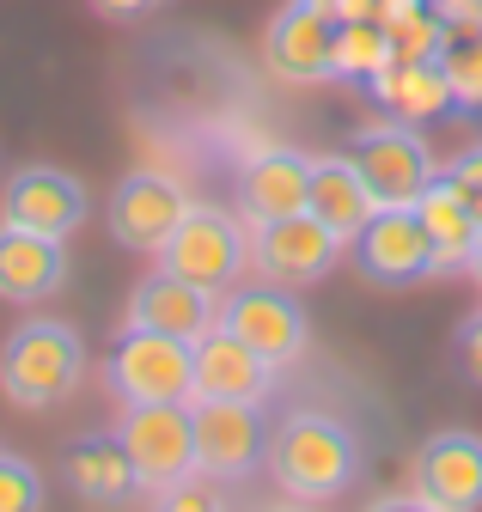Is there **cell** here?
<instances>
[{"label":"cell","mask_w":482,"mask_h":512,"mask_svg":"<svg viewBox=\"0 0 482 512\" xmlns=\"http://www.w3.org/2000/svg\"><path fill=\"white\" fill-rule=\"evenodd\" d=\"M275 372L251 342H238L232 330H208L196 342V384L190 397H220V403H269L275 397Z\"/></svg>","instance_id":"e0dca14e"},{"label":"cell","mask_w":482,"mask_h":512,"mask_svg":"<svg viewBox=\"0 0 482 512\" xmlns=\"http://www.w3.org/2000/svg\"><path fill=\"white\" fill-rule=\"evenodd\" d=\"M43 506V476L25 458L0 452V512H37Z\"/></svg>","instance_id":"484cf974"},{"label":"cell","mask_w":482,"mask_h":512,"mask_svg":"<svg viewBox=\"0 0 482 512\" xmlns=\"http://www.w3.org/2000/svg\"><path fill=\"white\" fill-rule=\"evenodd\" d=\"M62 476L92 506H116V500L141 494V476H135V464H129V452H123L116 433H80L62 452Z\"/></svg>","instance_id":"ffe728a7"},{"label":"cell","mask_w":482,"mask_h":512,"mask_svg":"<svg viewBox=\"0 0 482 512\" xmlns=\"http://www.w3.org/2000/svg\"><path fill=\"white\" fill-rule=\"evenodd\" d=\"M336 13L324 0H287L263 31V61L287 86H318L336 80Z\"/></svg>","instance_id":"9c48e42d"},{"label":"cell","mask_w":482,"mask_h":512,"mask_svg":"<svg viewBox=\"0 0 482 512\" xmlns=\"http://www.w3.org/2000/svg\"><path fill=\"white\" fill-rule=\"evenodd\" d=\"M123 324L129 330H159V336H184V342H202L214 324H220V293L171 275V269H153L135 281L129 305H123Z\"/></svg>","instance_id":"4fadbf2b"},{"label":"cell","mask_w":482,"mask_h":512,"mask_svg":"<svg viewBox=\"0 0 482 512\" xmlns=\"http://www.w3.org/2000/svg\"><path fill=\"white\" fill-rule=\"evenodd\" d=\"M391 68V31L373 19L336 25V80H379Z\"/></svg>","instance_id":"603a6c76"},{"label":"cell","mask_w":482,"mask_h":512,"mask_svg":"<svg viewBox=\"0 0 482 512\" xmlns=\"http://www.w3.org/2000/svg\"><path fill=\"white\" fill-rule=\"evenodd\" d=\"M342 250H348V244H342L312 208L281 214V220H269V226L251 232V263H257L269 281H281V287H312V281H324V275L336 269Z\"/></svg>","instance_id":"8fae6325"},{"label":"cell","mask_w":482,"mask_h":512,"mask_svg":"<svg viewBox=\"0 0 482 512\" xmlns=\"http://www.w3.org/2000/svg\"><path fill=\"white\" fill-rule=\"evenodd\" d=\"M415 506L476 512L482 506V433L446 427L415 452Z\"/></svg>","instance_id":"5bb4252c"},{"label":"cell","mask_w":482,"mask_h":512,"mask_svg":"<svg viewBox=\"0 0 482 512\" xmlns=\"http://www.w3.org/2000/svg\"><path fill=\"white\" fill-rule=\"evenodd\" d=\"M373 92L391 104V116L403 122H428L452 104V86L440 74V61H391V68L373 80Z\"/></svg>","instance_id":"7402d4cb"},{"label":"cell","mask_w":482,"mask_h":512,"mask_svg":"<svg viewBox=\"0 0 482 512\" xmlns=\"http://www.w3.org/2000/svg\"><path fill=\"white\" fill-rule=\"evenodd\" d=\"M92 196L74 171H55V165H25L7 177V202H0V220L13 226H31V232H49V238H68L80 220H86Z\"/></svg>","instance_id":"9a60e30c"},{"label":"cell","mask_w":482,"mask_h":512,"mask_svg":"<svg viewBox=\"0 0 482 512\" xmlns=\"http://www.w3.org/2000/svg\"><path fill=\"white\" fill-rule=\"evenodd\" d=\"M312 196V159L293 147H263L238 165V220L269 226L281 214H299Z\"/></svg>","instance_id":"2e32d148"},{"label":"cell","mask_w":482,"mask_h":512,"mask_svg":"<svg viewBox=\"0 0 482 512\" xmlns=\"http://www.w3.org/2000/svg\"><path fill=\"white\" fill-rule=\"evenodd\" d=\"M415 214H421V226H428V238H434V250H440V269L470 263V244H476L482 220H476V208L458 196L446 177H434V183H428V196L415 202Z\"/></svg>","instance_id":"44dd1931"},{"label":"cell","mask_w":482,"mask_h":512,"mask_svg":"<svg viewBox=\"0 0 482 512\" xmlns=\"http://www.w3.org/2000/svg\"><path fill=\"white\" fill-rule=\"evenodd\" d=\"M220 330H232L238 342H251L269 366H293L312 342V324L299 299L281 281H257V287H226L220 293Z\"/></svg>","instance_id":"ba28073f"},{"label":"cell","mask_w":482,"mask_h":512,"mask_svg":"<svg viewBox=\"0 0 482 512\" xmlns=\"http://www.w3.org/2000/svg\"><path fill=\"white\" fill-rule=\"evenodd\" d=\"M62 281H68L62 238L0 220V299L7 305H43V299L62 293Z\"/></svg>","instance_id":"ac0fdd59"},{"label":"cell","mask_w":482,"mask_h":512,"mask_svg":"<svg viewBox=\"0 0 482 512\" xmlns=\"http://www.w3.org/2000/svg\"><path fill=\"white\" fill-rule=\"evenodd\" d=\"M470 269L482 275V232H476V244H470Z\"/></svg>","instance_id":"f546056e"},{"label":"cell","mask_w":482,"mask_h":512,"mask_svg":"<svg viewBox=\"0 0 482 512\" xmlns=\"http://www.w3.org/2000/svg\"><path fill=\"white\" fill-rule=\"evenodd\" d=\"M104 384H110V397L123 409H135V403H190L196 342L123 324V336H116V348L104 360Z\"/></svg>","instance_id":"3957f363"},{"label":"cell","mask_w":482,"mask_h":512,"mask_svg":"<svg viewBox=\"0 0 482 512\" xmlns=\"http://www.w3.org/2000/svg\"><path fill=\"white\" fill-rule=\"evenodd\" d=\"M153 7H159V0H92V13H104V19H141Z\"/></svg>","instance_id":"f1b7e54d"},{"label":"cell","mask_w":482,"mask_h":512,"mask_svg":"<svg viewBox=\"0 0 482 512\" xmlns=\"http://www.w3.org/2000/svg\"><path fill=\"white\" fill-rule=\"evenodd\" d=\"M306 208H312L342 244H354L360 226L379 214V196H373V183L360 177V165H354L348 153H324V159H312V196H306Z\"/></svg>","instance_id":"d6986e66"},{"label":"cell","mask_w":482,"mask_h":512,"mask_svg":"<svg viewBox=\"0 0 482 512\" xmlns=\"http://www.w3.org/2000/svg\"><path fill=\"white\" fill-rule=\"evenodd\" d=\"M348 159L360 165V177L373 183L379 208H415L421 196H428V183L440 177L421 122H403V116H391L379 128H360V135L348 141Z\"/></svg>","instance_id":"8992f818"},{"label":"cell","mask_w":482,"mask_h":512,"mask_svg":"<svg viewBox=\"0 0 482 512\" xmlns=\"http://www.w3.org/2000/svg\"><path fill=\"white\" fill-rule=\"evenodd\" d=\"M446 183L458 189V196L476 208V220H482V147H470L464 159H452V171H446Z\"/></svg>","instance_id":"4316f807"},{"label":"cell","mask_w":482,"mask_h":512,"mask_svg":"<svg viewBox=\"0 0 482 512\" xmlns=\"http://www.w3.org/2000/svg\"><path fill=\"white\" fill-rule=\"evenodd\" d=\"M391 31V61H440V49H446V13L434 7H415V13H403L397 25H385Z\"/></svg>","instance_id":"d4e9b609"},{"label":"cell","mask_w":482,"mask_h":512,"mask_svg":"<svg viewBox=\"0 0 482 512\" xmlns=\"http://www.w3.org/2000/svg\"><path fill=\"white\" fill-rule=\"evenodd\" d=\"M245 263H251V226L238 214H226V208H208V202H190L184 220H177V232L159 250V269L184 275V281H196L208 293H226Z\"/></svg>","instance_id":"277c9868"},{"label":"cell","mask_w":482,"mask_h":512,"mask_svg":"<svg viewBox=\"0 0 482 512\" xmlns=\"http://www.w3.org/2000/svg\"><path fill=\"white\" fill-rule=\"evenodd\" d=\"M354 263L373 287H415L440 269V250L415 208H379L354 238Z\"/></svg>","instance_id":"30bf717a"},{"label":"cell","mask_w":482,"mask_h":512,"mask_svg":"<svg viewBox=\"0 0 482 512\" xmlns=\"http://www.w3.org/2000/svg\"><path fill=\"white\" fill-rule=\"evenodd\" d=\"M440 74H446V86H452V104L482 110V25H470L464 37H446Z\"/></svg>","instance_id":"cb8c5ba5"},{"label":"cell","mask_w":482,"mask_h":512,"mask_svg":"<svg viewBox=\"0 0 482 512\" xmlns=\"http://www.w3.org/2000/svg\"><path fill=\"white\" fill-rule=\"evenodd\" d=\"M190 196H184V183L165 177V171H135L116 183V196H110V238L123 244V250H141V256H159L165 238L177 232V220H184Z\"/></svg>","instance_id":"7c38bea8"},{"label":"cell","mask_w":482,"mask_h":512,"mask_svg":"<svg viewBox=\"0 0 482 512\" xmlns=\"http://www.w3.org/2000/svg\"><path fill=\"white\" fill-rule=\"evenodd\" d=\"M269 476L293 500H336L360 476V439L336 415L299 409L269 433Z\"/></svg>","instance_id":"6da1fadb"},{"label":"cell","mask_w":482,"mask_h":512,"mask_svg":"<svg viewBox=\"0 0 482 512\" xmlns=\"http://www.w3.org/2000/svg\"><path fill=\"white\" fill-rule=\"evenodd\" d=\"M80 372H86V342L74 324H55V317H31L0 348V391L19 409L68 403L80 391Z\"/></svg>","instance_id":"7a4b0ae2"},{"label":"cell","mask_w":482,"mask_h":512,"mask_svg":"<svg viewBox=\"0 0 482 512\" xmlns=\"http://www.w3.org/2000/svg\"><path fill=\"white\" fill-rule=\"evenodd\" d=\"M190 421H196V470H208L214 482H245L269 464L263 403L190 397Z\"/></svg>","instance_id":"52a82bcc"},{"label":"cell","mask_w":482,"mask_h":512,"mask_svg":"<svg viewBox=\"0 0 482 512\" xmlns=\"http://www.w3.org/2000/svg\"><path fill=\"white\" fill-rule=\"evenodd\" d=\"M458 354H464V366H470V378L482 384V317H470V330L458 336Z\"/></svg>","instance_id":"83f0119b"},{"label":"cell","mask_w":482,"mask_h":512,"mask_svg":"<svg viewBox=\"0 0 482 512\" xmlns=\"http://www.w3.org/2000/svg\"><path fill=\"white\" fill-rule=\"evenodd\" d=\"M123 452L141 476V494L165 500L184 476H196V421H190V403H135L123 409Z\"/></svg>","instance_id":"5b68a950"}]
</instances>
